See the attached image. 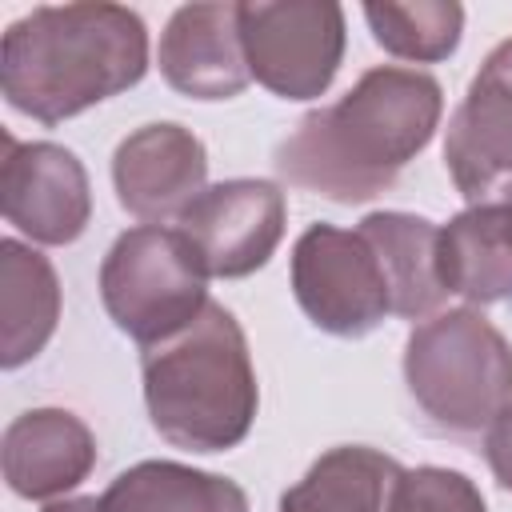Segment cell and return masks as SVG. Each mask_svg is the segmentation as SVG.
I'll use <instances>...</instances> for the list:
<instances>
[{"label": "cell", "mask_w": 512, "mask_h": 512, "mask_svg": "<svg viewBox=\"0 0 512 512\" xmlns=\"http://www.w3.org/2000/svg\"><path fill=\"white\" fill-rule=\"evenodd\" d=\"M440 84L416 68H368L336 104L308 112L276 148V172L336 204L388 192L440 124Z\"/></svg>", "instance_id": "cell-1"}, {"label": "cell", "mask_w": 512, "mask_h": 512, "mask_svg": "<svg viewBox=\"0 0 512 512\" xmlns=\"http://www.w3.org/2000/svg\"><path fill=\"white\" fill-rule=\"evenodd\" d=\"M144 68L148 32L124 4H44L8 24L0 44L4 100L40 124L132 88Z\"/></svg>", "instance_id": "cell-2"}, {"label": "cell", "mask_w": 512, "mask_h": 512, "mask_svg": "<svg viewBox=\"0 0 512 512\" xmlns=\"http://www.w3.org/2000/svg\"><path fill=\"white\" fill-rule=\"evenodd\" d=\"M144 400L152 428L188 452L240 444L256 416V372L244 328L212 304L176 336L144 348Z\"/></svg>", "instance_id": "cell-3"}, {"label": "cell", "mask_w": 512, "mask_h": 512, "mask_svg": "<svg viewBox=\"0 0 512 512\" xmlns=\"http://www.w3.org/2000/svg\"><path fill=\"white\" fill-rule=\"evenodd\" d=\"M404 380L436 432L476 436L512 404V344L476 308L436 312L404 344Z\"/></svg>", "instance_id": "cell-4"}, {"label": "cell", "mask_w": 512, "mask_h": 512, "mask_svg": "<svg viewBox=\"0 0 512 512\" xmlns=\"http://www.w3.org/2000/svg\"><path fill=\"white\" fill-rule=\"evenodd\" d=\"M204 264L180 228H128L104 256L100 296L120 332L152 348L188 328L204 308Z\"/></svg>", "instance_id": "cell-5"}, {"label": "cell", "mask_w": 512, "mask_h": 512, "mask_svg": "<svg viewBox=\"0 0 512 512\" xmlns=\"http://www.w3.org/2000/svg\"><path fill=\"white\" fill-rule=\"evenodd\" d=\"M248 72L284 100L320 96L344 56V8L332 0L240 4Z\"/></svg>", "instance_id": "cell-6"}, {"label": "cell", "mask_w": 512, "mask_h": 512, "mask_svg": "<svg viewBox=\"0 0 512 512\" xmlns=\"http://www.w3.org/2000/svg\"><path fill=\"white\" fill-rule=\"evenodd\" d=\"M292 292L308 320L332 336H364L388 312V280L360 232L312 224L292 248Z\"/></svg>", "instance_id": "cell-7"}, {"label": "cell", "mask_w": 512, "mask_h": 512, "mask_svg": "<svg viewBox=\"0 0 512 512\" xmlns=\"http://www.w3.org/2000/svg\"><path fill=\"white\" fill-rule=\"evenodd\" d=\"M184 240L208 276H248L268 264L284 236V192L268 180H224L204 188L184 212Z\"/></svg>", "instance_id": "cell-8"}, {"label": "cell", "mask_w": 512, "mask_h": 512, "mask_svg": "<svg viewBox=\"0 0 512 512\" xmlns=\"http://www.w3.org/2000/svg\"><path fill=\"white\" fill-rule=\"evenodd\" d=\"M0 204L8 224L40 244H72L92 216L84 164L60 144H20L4 132Z\"/></svg>", "instance_id": "cell-9"}, {"label": "cell", "mask_w": 512, "mask_h": 512, "mask_svg": "<svg viewBox=\"0 0 512 512\" xmlns=\"http://www.w3.org/2000/svg\"><path fill=\"white\" fill-rule=\"evenodd\" d=\"M444 164L472 204H488V196L512 184V40L488 52L452 112Z\"/></svg>", "instance_id": "cell-10"}, {"label": "cell", "mask_w": 512, "mask_h": 512, "mask_svg": "<svg viewBox=\"0 0 512 512\" xmlns=\"http://www.w3.org/2000/svg\"><path fill=\"white\" fill-rule=\"evenodd\" d=\"M208 152L180 124H144L120 140L112 180L120 204L140 220H168L204 192Z\"/></svg>", "instance_id": "cell-11"}, {"label": "cell", "mask_w": 512, "mask_h": 512, "mask_svg": "<svg viewBox=\"0 0 512 512\" xmlns=\"http://www.w3.org/2000/svg\"><path fill=\"white\" fill-rule=\"evenodd\" d=\"M164 80L192 100H232L248 88L240 4H184L160 36Z\"/></svg>", "instance_id": "cell-12"}, {"label": "cell", "mask_w": 512, "mask_h": 512, "mask_svg": "<svg viewBox=\"0 0 512 512\" xmlns=\"http://www.w3.org/2000/svg\"><path fill=\"white\" fill-rule=\"evenodd\" d=\"M4 480L16 496L48 500L76 488L96 464L88 424L64 408H32L4 432Z\"/></svg>", "instance_id": "cell-13"}, {"label": "cell", "mask_w": 512, "mask_h": 512, "mask_svg": "<svg viewBox=\"0 0 512 512\" xmlns=\"http://www.w3.org/2000/svg\"><path fill=\"white\" fill-rule=\"evenodd\" d=\"M440 280L472 304L512 300V204H472L440 228Z\"/></svg>", "instance_id": "cell-14"}, {"label": "cell", "mask_w": 512, "mask_h": 512, "mask_svg": "<svg viewBox=\"0 0 512 512\" xmlns=\"http://www.w3.org/2000/svg\"><path fill=\"white\" fill-rule=\"evenodd\" d=\"M356 232L372 244L384 268L396 316L420 320L444 304L448 288L440 280V228L432 220L408 212H372Z\"/></svg>", "instance_id": "cell-15"}, {"label": "cell", "mask_w": 512, "mask_h": 512, "mask_svg": "<svg viewBox=\"0 0 512 512\" xmlns=\"http://www.w3.org/2000/svg\"><path fill=\"white\" fill-rule=\"evenodd\" d=\"M404 468L364 444L324 452L300 484L280 496V512H392Z\"/></svg>", "instance_id": "cell-16"}, {"label": "cell", "mask_w": 512, "mask_h": 512, "mask_svg": "<svg viewBox=\"0 0 512 512\" xmlns=\"http://www.w3.org/2000/svg\"><path fill=\"white\" fill-rule=\"evenodd\" d=\"M0 284H4L0 288V320H4L0 364L20 368L56 332L60 284H56L52 264L40 252L24 248L20 240L0 244Z\"/></svg>", "instance_id": "cell-17"}, {"label": "cell", "mask_w": 512, "mask_h": 512, "mask_svg": "<svg viewBox=\"0 0 512 512\" xmlns=\"http://www.w3.org/2000/svg\"><path fill=\"white\" fill-rule=\"evenodd\" d=\"M104 512H248L236 480L196 472L172 460H144L120 472L100 496Z\"/></svg>", "instance_id": "cell-18"}, {"label": "cell", "mask_w": 512, "mask_h": 512, "mask_svg": "<svg viewBox=\"0 0 512 512\" xmlns=\"http://www.w3.org/2000/svg\"><path fill=\"white\" fill-rule=\"evenodd\" d=\"M364 20L380 48L420 64L456 52L464 32V8L456 0H416V4L372 0L364 4Z\"/></svg>", "instance_id": "cell-19"}, {"label": "cell", "mask_w": 512, "mask_h": 512, "mask_svg": "<svg viewBox=\"0 0 512 512\" xmlns=\"http://www.w3.org/2000/svg\"><path fill=\"white\" fill-rule=\"evenodd\" d=\"M392 512H488L480 488L452 468H412L396 488Z\"/></svg>", "instance_id": "cell-20"}, {"label": "cell", "mask_w": 512, "mask_h": 512, "mask_svg": "<svg viewBox=\"0 0 512 512\" xmlns=\"http://www.w3.org/2000/svg\"><path fill=\"white\" fill-rule=\"evenodd\" d=\"M484 456H488V468L500 480V488L512 492V404L492 420V428L484 436Z\"/></svg>", "instance_id": "cell-21"}, {"label": "cell", "mask_w": 512, "mask_h": 512, "mask_svg": "<svg viewBox=\"0 0 512 512\" xmlns=\"http://www.w3.org/2000/svg\"><path fill=\"white\" fill-rule=\"evenodd\" d=\"M44 512H104L96 496H76V500H52Z\"/></svg>", "instance_id": "cell-22"}, {"label": "cell", "mask_w": 512, "mask_h": 512, "mask_svg": "<svg viewBox=\"0 0 512 512\" xmlns=\"http://www.w3.org/2000/svg\"><path fill=\"white\" fill-rule=\"evenodd\" d=\"M508 204H512V196H508Z\"/></svg>", "instance_id": "cell-23"}]
</instances>
